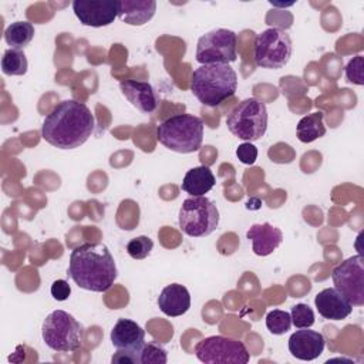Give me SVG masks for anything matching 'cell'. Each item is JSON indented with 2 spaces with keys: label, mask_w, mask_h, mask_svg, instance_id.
Returning <instances> with one entry per match:
<instances>
[{
  "label": "cell",
  "mask_w": 364,
  "mask_h": 364,
  "mask_svg": "<svg viewBox=\"0 0 364 364\" xmlns=\"http://www.w3.org/2000/svg\"><path fill=\"white\" fill-rule=\"evenodd\" d=\"M94 127L95 118L84 102L65 100L46 115L41 125V136L55 148L74 149L91 136Z\"/></svg>",
  "instance_id": "1"
},
{
  "label": "cell",
  "mask_w": 364,
  "mask_h": 364,
  "mask_svg": "<svg viewBox=\"0 0 364 364\" xmlns=\"http://www.w3.org/2000/svg\"><path fill=\"white\" fill-rule=\"evenodd\" d=\"M68 274L78 287L101 293L111 289L118 272L104 243H84L73 249Z\"/></svg>",
  "instance_id": "2"
},
{
  "label": "cell",
  "mask_w": 364,
  "mask_h": 364,
  "mask_svg": "<svg viewBox=\"0 0 364 364\" xmlns=\"http://www.w3.org/2000/svg\"><path fill=\"white\" fill-rule=\"evenodd\" d=\"M237 88V75L229 64L199 65L191 78V91L206 107H218L232 98Z\"/></svg>",
  "instance_id": "3"
},
{
  "label": "cell",
  "mask_w": 364,
  "mask_h": 364,
  "mask_svg": "<svg viewBox=\"0 0 364 364\" xmlns=\"http://www.w3.org/2000/svg\"><path fill=\"white\" fill-rule=\"evenodd\" d=\"M156 138L173 152H196L203 139V121L192 114L171 115L158 125Z\"/></svg>",
  "instance_id": "4"
},
{
  "label": "cell",
  "mask_w": 364,
  "mask_h": 364,
  "mask_svg": "<svg viewBox=\"0 0 364 364\" xmlns=\"http://www.w3.org/2000/svg\"><path fill=\"white\" fill-rule=\"evenodd\" d=\"M41 336L47 347L57 353H71L81 348L84 327L64 310L51 311L43 321Z\"/></svg>",
  "instance_id": "5"
},
{
  "label": "cell",
  "mask_w": 364,
  "mask_h": 364,
  "mask_svg": "<svg viewBox=\"0 0 364 364\" xmlns=\"http://www.w3.org/2000/svg\"><path fill=\"white\" fill-rule=\"evenodd\" d=\"M226 125L235 136L246 142L260 139L267 129L266 104L257 98L240 101L228 115Z\"/></svg>",
  "instance_id": "6"
},
{
  "label": "cell",
  "mask_w": 364,
  "mask_h": 364,
  "mask_svg": "<svg viewBox=\"0 0 364 364\" xmlns=\"http://www.w3.org/2000/svg\"><path fill=\"white\" fill-rule=\"evenodd\" d=\"M219 225V210L206 196H191L179 209V228L191 237L209 236Z\"/></svg>",
  "instance_id": "7"
},
{
  "label": "cell",
  "mask_w": 364,
  "mask_h": 364,
  "mask_svg": "<svg viewBox=\"0 0 364 364\" xmlns=\"http://www.w3.org/2000/svg\"><path fill=\"white\" fill-rule=\"evenodd\" d=\"M291 51L290 36L277 27L262 31L255 40V63L262 68L279 70L284 67L291 57Z\"/></svg>",
  "instance_id": "8"
},
{
  "label": "cell",
  "mask_w": 364,
  "mask_h": 364,
  "mask_svg": "<svg viewBox=\"0 0 364 364\" xmlns=\"http://www.w3.org/2000/svg\"><path fill=\"white\" fill-rule=\"evenodd\" d=\"M237 58V36L228 28H213L199 37L196 61L205 64H229Z\"/></svg>",
  "instance_id": "9"
},
{
  "label": "cell",
  "mask_w": 364,
  "mask_h": 364,
  "mask_svg": "<svg viewBox=\"0 0 364 364\" xmlns=\"http://www.w3.org/2000/svg\"><path fill=\"white\" fill-rule=\"evenodd\" d=\"M195 355L205 364H246L250 360L246 346L226 336L202 338L195 347Z\"/></svg>",
  "instance_id": "10"
},
{
  "label": "cell",
  "mask_w": 364,
  "mask_h": 364,
  "mask_svg": "<svg viewBox=\"0 0 364 364\" xmlns=\"http://www.w3.org/2000/svg\"><path fill=\"white\" fill-rule=\"evenodd\" d=\"M334 287L353 304H364V257L355 255L333 269Z\"/></svg>",
  "instance_id": "11"
},
{
  "label": "cell",
  "mask_w": 364,
  "mask_h": 364,
  "mask_svg": "<svg viewBox=\"0 0 364 364\" xmlns=\"http://www.w3.org/2000/svg\"><path fill=\"white\" fill-rule=\"evenodd\" d=\"M73 11L82 26L105 27L118 17L119 1L117 0H74Z\"/></svg>",
  "instance_id": "12"
},
{
  "label": "cell",
  "mask_w": 364,
  "mask_h": 364,
  "mask_svg": "<svg viewBox=\"0 0 364 364\" xmlns=\"http://www.w3.org/2000/svg\"><path fill=\"white\" fill-rule=\"evenodd\" d=\"M287 346L293 357L303 361H311L321 355L326 347V340L318 331L300 328L290 336Z\"/></svg>",
  "instance_id": "13"
},
{
  "label": "cell",
  "mask_w": 364,
  "mask_h": 364,
  "mask_svg": "<svg viewBox=\"0 0 364 364\" xmlns=\"http://www.w3.org/2000/svg\"><path fill=\"white\" fill-rule=\"evenodd\" d=\"M119 90L131 105L142 114H152L159 105V95L149 82L125 80L119 82Z\"/></svg>",
  "instance_id": "14"
},
{
  "label": "cell",
  "mask_w": 364,
  "mask_h": 364,
  "mask_svg": "<svg viewBox=\"0 0 364 364\" xmlns=\"http://www.w3.org/2000/svg\"><path fill=\"white\" fill-rule=\"evenodd\" d=\"M111 343L117 350L131 351L139 357V351L145 343V331L138 323L119 318L111 330Z\"/></svg>",
  "instance_id": "15"
},
{
  "label": "cell",
  "mask_w": 364,
  "mask_h": 364,
  "mask_svg": "<svg viewBox=\"0 0 364 364\" xmlns=\"http://www.w3.org/2000/svg\"><path fill=\"white\" fill-rule=\"evenodd\" d=\"M314 306L318 314L327 320H344L353 311V304L336 287L318 291L314 297Z\"/></svg>",
  "instance_id": "16"
},
{
  "label": "cell",
  "mask_w": 364,
  "mask_h": 364,
  "mask_svg": "<svg viewBox=\"0 0 364 364\" xmlns=\"http://www.w3.org/2000/svg\"><path fill=\"white\" fill-rule=\"evenodd\" d=\"M246 236L252 240L253 253L257 256H269L283 242V232L269 222L252 225L246 232Z\"/></svg>",
  "instance_id": "17"
},
{
  "label": "cell",
  "mask_w": 364,
  "mask_h": 364,
  "mask_svg": "<svg viewBox=\"0 0 364 364\" xmlns=\"http://www.w3.org/2000/svg\"><path fill=\"white\" fill-rule=\"evenodd\" d=\"M158 307L168 317H179L185 314L191 307L189 290L179 283L165 286L158 296Z\"/></svg>",
  "instance_id": "18"
},
{
  "label": "cell",
  "mask_w": 364,
  "mask_h": 364,
  "mask_svg": "<svg viewBox=\"0 0 364 364\" xmlns=\"http://www.w3.org/2000/svg\"><path fill=\"white\" fill-rule=\"evenodd\" d=\"M155 11L154 0H121L118 18L129 26H142L154 17Z\"/></svg>",
  "instance_id": "19"
},
{
  "label": "cell",
  "mask_w": 364,
  "mask_h": 364,
  "mask_svg": "<svg viewBox=\"0 0 364 364\" xmlns=\"http://www.w3.org/2000/svg\"><path fill=\"white\" fill-rule=\"evenodd\" d=\"M216 183L215 175L209 166H195L191 168L182 181V191L191 196H205Z\"/></svg>",
  "instance_id": "20"
},
{
  "label": "cell",
  "mask_w": 364,
  "mask_h": 364,
  "mask_svg": "<svg viewBox=\"0 0 364 364\" xmlns=\"http://www.w3.org/2000/svg\"><path fill=\"white\" fill-rule=\"evenodd\" d=\"M323 118H324V114L321 111L311 112L303 117L296 127V134L299 141L309 144L324 136L326 127L323 124Z\"/></svg>",
  "instance_id": "21"
},
{
  "label": "cell",
  "mask_w": 364,
  "mask_h": 364,
  "mask_svg": "<svg viewBox=\"0 0 364 364\" xmlns=\"http://www.w3.org/2000/svg\"><path fill=\"white\" fill-rule=\"evenodd\" d=\"M34 26L28 21H14L10 26H7L4 31V40L6 43L16 50H21L34 37Z\"/></svg>",
  "instance_id": "22"
},
{
  "label": "cell",
  "mask_w": 364,
  "mask_h": 364,
  "mask_svg": "<svg viewBox=\"0 0 364 364\" xmlns=\"http://www.w3.org/2000/svg\"><path fill=\"white\" fill-rule=\"evenodd\" d=\"M27 57L21 50L9 48L1 57V71L6 75H24L27 73Z\"/></svg>",
  "instance_id": "23"
},
{
  "label": "cell",
  "mask_w": 364,
  "mask_h": 364,
  "mask_svg": "<svg viewBox=\"0 0 364 364\" xmlns=\"http://www.w3.org/2000/svg\"><path fill=\"white\" fill-rule=\"evenodd\" d=\"M266 327L272 334L282 336L291 327V317L290 313L284 310L274 309L266 314Z\"/></svg>",
  "instance_id": "24"
},
{
  "label": "cell",
  "mask_w": 364,
  "mask_h": 364,
  "mask_svg": "<svg viewBox=\"0 0 364 364\" xmlns=\"http://www.w3.org/2000/svg\"><path fill=\"white\" fill-rule=\"evenodd\" d=\"M168 361V351L158 343H144L139 351V364H165Z\"/></svg>",
  "instance_id": "25"
},
{
  "label": "cell",
  "mask_w": 364,
  "mask_h": 364,
  "mask_svg": "<svg viewBox=\"0 0 364 364\" xmlns=\"http://www.w3.org/2000/svg\"><path fill=\"white\" fill-rule=\"evenodd\" d=\"M291 324H294L297 328H310L314 324V311L309 304L299 303L291 307L290 311Z\"/></svg>",
  "instance_id": "26"
},
{
  "label": "cell",
  "mask_w": 364,
  "mask_h": 364,
  "mask_svg": "<svg viewBox=\"0 0 364 364\" xmlns=\"http://www.w3.org/2000/svg\"><path fill=\"white\" fill-rule=\"evenodd\" d=\"M154 247V242L148 236H136L127 243L128 255L135 260L145 259Z\"/></svg>",
  "instance_id": "27"
},
{
  "label": "cell",
  "mask_w": 364,
  "mask_h": 364,
  "mask_svg": "<svg viewBox=\"0 0 364 364\" xmlns=\"http://www.w3.org/2000/svg\"><path fill=\"white\" fill-rule=\"evenodd\" d=\"M346 78L347 81L363 85L364 84V58L363 55L353 57L348 64L346 65Z\"/></svg>",
  "instance_id": "28"
},
{
  "label": "cell",
  "mask_w": 364,
  "mask_h": 364,
  "mask_svg": "<svg viewBox=\"0 0 364 364\" xmlns=\"http://www.w3.org/2000/svg\"><path fill=\"white\" fill-rule=\"evenodd\" d=\"M236 156L245 165H253L257 159V148L252 142H243L236 148Z\"/></svg>",
  "instance_id": "29"
},
{
  "label": "cell",
  "mask_w": 364,
  "mask_h": 364,
  "mask_svg": "<svg viewBox=\"0 0 364 364\" xmlns=\"http://www.w3.org/2000/svg\"><path fill=\"white\" fill-rule=\"evenodd\" d=\"M71 294V287L70 284L63 280V279H58L55 280L53 284H51V296L57 300V301H64L70 297Z\"/></svg>",
  "instance_id": "30"
},
{
  "label": "cell",
  "mask_w": 364,
  "mask_h": 364,
  "mask_svg": "<svg viewBox=\"0 0 364 364\" xmlns=\"http://www.w3.org/2000/svg\"><path fill=\"white\" fill-rule=\"evenodd\" d=\"M112 363H129V364H139V357L135 353L131 351H124V350H117V353L112 355Z\"/></svg>",
  "instance_id": "31"
}]
</instances>
